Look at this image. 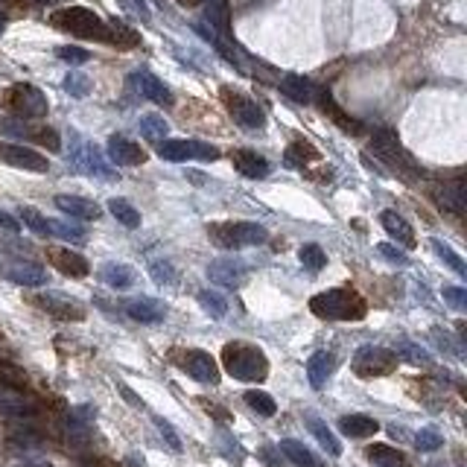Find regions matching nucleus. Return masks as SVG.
Listing matches in <instances>:
<instances>
[{"label":"nucleus","instance_id":"bb28decb","mask_svg":"<svg viewBox=\"0 0 467 467\" xmlns=\"http://www.w3.org/2000/svg\"><path fill=\"white\" fill-rule=\"evenodd\" d=\"M96 275L111 289H129L131 283H135V269H131L129 263H103Z\"/></svg>","mask_w":467,"mask_h":467},{"label":"nucleus","instance_id":"58836bf2","mask_svg":"<svg viewBox=\"0 0 467 467\" xmlns=\"http://www.w3.org/2000/svg\"><path fill=\"white\" fill-rule=\"evenodd\" d=\"M50 234L68 240V243H85L88 240V231L82 225H71V222H62V220H50Z\"/></svg>","mask_w":467,"mask_h":467},{"label":"nucleus","instance_id":"5701e85b","mask_svg":"<svg viewBox=\"0 0 467 467\" xmlns=\"http://www.w3.org/2000/svg\"><path fill=\"white\" fill-rule=\"evenodd\" d=\"M234 166H237V173H243L245 178H266L269 175V161H266L263 155L252 152V149H237V152L231 155Z\"/></svg>","mask_w":467,"mask_h":467},{"label":"nucleus","instance_id":"cd10ccee","mask_svg":"<svg viewBox=\"0 0 467 467\" xmlns=\"http://www.w3.org/2000/svg\"><path fill=\"white\" fill-rule=\"evenodd\" d=\"M339 429L347 438H371V436H377L380 424L374 418H368V415H345V418H339Z\"/></svg>","mask_w":467,"mask_h":467},{"label":"nucleus","instance_id":"f8f14e48","mask_svg":"<svg viewBox=\"0 0 467 467\" xmlns=\"http://www.w3.org/2000/svg\"><path fill=\"white\" fill-rule=\"evenodd\" d=\"M181 368H185L196 382H205V386H216L220 382V365L208 354V350H187L181 357Z\"/></svg>","mask_w":467,"mask_h":467},{"label":"nucleus","instance_id":"9d476101","mask_svg":"<svg viewBox=\"0 0 467 467\" xmlns=\"http://www.w3.org/2000/svg\"><path fill=\"white\" fill-rule=\"evenodd\" d=\"M222 99H225L231 117L240 126H245V129H263L266 114H263V108L254 103V99H248L240 91H231V88H222Z\"/></svg>","mask_w":467,"mask_h":467},{"label":"nucleus","instance_id":"0eeeda50","mask_svg":"<svg viewBox=\"0 0 467 467\" xmlns=\"http://www.w3.org/2000/svg\"><path fill=\"white\" fill-rule=\"evenodd\" d=\"M6 106L18 114V120H38V117L47 114V96L36 88V85H27V82H21V85H12L9 94H6Z\"/></svg>","mask_w":467,"mask_h":467},{"label":"nucleus","instance_id":"393cba45","mask_svg":"<svg viewBox=\"0 0 467 467\" xmlns=\"http://www.w3.org/2000/svg\"><path fill=\"white\" fill-rule=\"evenodd\" d=\"M336 368V357L330 354V350H315V354L307 359V377H310V386L312 389H322L327 377L333 374Z\"/></svg>","mask_w":467,"mask_h":467},{"label":"nucleus","instance_id":"2f4dec72","mask_svg":"<svg viewBox=\"0 0 467 467\" xmlns=\"http://www.w3.org/2000/svg\"><path fill=\"white\" fill-rule=\"evenodd\" d=\"M365 456H368V461L374 467H409L406 456L400 453V450L389 447V444H371L368 450H365Z\"/></svg>","mask_w":467,"mask_h":467},{"label":"nucleus","instance_id":"9b49d317","mask_svg":"<svg viewBox=\"0 0 467 467\" xmlns=\"http://www.w3.org/2000/svg\"><path fill=\"white\" fill-rule=\"evenodd\" d=\"M36 304H38L44 312L53 315V319H59V322H82V319H85V307H82L79 301H73L71 295H64V292L38 295Z\"/></svg>","mask_w":467,"mask_h":467},{"label":"nucleus","instance_id":"473e14b6","mask_svg":"<svg viewBox=\"0 0 467 467\" xmlns=\"http://www.w3.org/2000/svg\"><path fill=\"white\" fill-rule=\"evenodd\" d=\"M108 210H111V216L120 225H126V228H141V210L129 202V199H120V196H114V199H108Z\"/></svg>","mask_w":467,"mask_h":467},{"label":"nucleus","instance_id":"a19ab883","mask_svg":"<svg viewBox=\"0 0 467 467\" xmlns=\"http://www.w3.org/2000/svg\"><path fill=\"white\" fill-rule=\"evenodd\" d=\"M298 257H301V263L307 266L310 272H322V269H324V263H327L324 248H322V245H315V243H304L301 248H298Z\"/></svg>","mask_w":467,"mask_h":467},{"label":"nucleus","instance_id":"412c9836","mask_svg":"<svg viewBox=\"0 0 467 467\" xmlns=\"http://www.w3.org/2000/svg\"><path fill=\"white\" fill-rule=\"evenodd\" d=\"M278 88L280 94L292 99V103H315V85L307 79V76H298V73H287L280 82H278Z\"/></svg>","mask_w":467,"mask_h":467},{"label":"nucleus","instance_id":"052dcab7","mask_svg":"<svg viewBox=\"0 0 467 467\" xmlns=\"http://www.w3.org/2000/svg\"><path fill=\"white\" fill-rule=\"evenodd\" d=\"M12 3H18V0H0V6H12Z\"/></svg>","mask_w":467,"mask_h":467},{"label":"nucleus","instance_id":"dca6fc26","mask_svg":"<svg viewBox=\"0 0 467 467\" xmlns=\"http://www.w3.org/2000/svg\"><path fill=\"white\" fill-rule=\"evenodd\" d=\"M108 158L117 166H141V164H146V152L141 149V143L129 141L123 135H111L108 138Z\"/></svg>","mask_w":467,"mask_h":467},{"label":"nucleus","instance_id":"20e7f679","mask_svg":"<svg viewBox=\"0 0 467 467\" xmlns=\"http://www.w3.org/2000/svg\"><path fill=\"white\" fill-rule=\"evenodd\" d=\"M208 237L220 248H245L266 243V228L257 222H213L208 225Z\"/></svg>","mask_w":467,"mask_h":467},{"label":"nucleus","instance_id":"4c0bfd02","mask_svg":"<svg viewBox=\"0 0 467 467\" xmlns=\"http://www.w3.org/2000/svg\"><path fill=\"white\" fill-rule=\"evenodd\" d=\"M166 131H170V126H166V120L161 114H143L141 117V135L146 141H166Z\"/></svg>","mask_w":467,"mask_h":467},{"label":"nucleus","instance_id":"864d4df0","mask_svg":"<svg viewBox=\"0 0 467 467\" xmlns=\"http://www.w3.org/2000/svg\"><path fill=\"white\" fill-rule=\"evenodd\" d=\"M220 444H222V453L228 456V461H234V464H240V461L245 459V453H243V447H240L237 441H231V436H225V432H220Z\"/></svg>","mask_w":467,"mask_h":467},{"label":"nucleus","instance_id":"ddd939ff","mask_svg":"<svg viewBox=\"0 0 467 467\" xmlns=\"http://www.w3.org/2000/svg\"><path fill=\"white\" fill-rule=\"evenodd\" d=\"M0 161L9 166H18V170H29V173H47L50 164L44 155H38L36 149L21 146V143H3L0 146Z\"/></svg>","mask_w":467,"mask_h":467},{"label":"nucleus","instance_id":"e2e57ef3","mask_svg":"<svg viewBox=\"0 0 467 467\" xmlns=\"http://www.w3.org/2000/svg\"><path fill=\"white\" fill-rule=\"evenodd\" d=\"M38 3H59V0H38Z\"/></svg>","mask_w":467,"mask_h":467},{"label":"nucleus","instance_id":"6ab92c4d","mask_svg":"<svg viewBox=\"0 0 467 467\" xmlns=\"http://www.w3.org/2000/svg\"><path fill=\"white\" fill-rule=\"evenodd\" d=\"M50 263L56 266V272L68 275V278H85L91 272L88 260L76 252H71V248H53V252H50Z\"/></svg>","mask_w":467,"mask_h":467},{"label":"nucleus","instance_id":"f704fd0d","mask_svg":"<svg viewBox=\"0 0 467 467\" xmlns=\"http://www.w3.org/2000/svg\"><path fill=\"white\" fill-rule=\"evenodd\" d=\"M394 357L403 359L409 365H432V357L426 354V350L421 345H415L409 339H397V347H394Z\"/></svg>","mask_w":467,"mask_h":467},{"label":"nucleus","instance_id":"3c124183","mask_svg":"<svg viewBox=\"0 0 467 467\" xmlns=\"http://www.w3.org/2000/svg\"><path fill=\"white\" fill-rule=\"evenodd\" d=\"M377 254H380V257H386L391 266H409V257H406L403 252H400L397 245H391V243H380V245H377Z\"/></svg>","mask_w":467,"mask_h":467},{"label":"nucleus","instance_id":"6e6552de","mask_svg":"<svg viewBox=\"0 0 467 467\" xmlns=\"http://www.w3.org/2000/svg\"><path fill=\"white\" fill-rule=\"evenodd\" d=\"M158 155L164 161H216L220 149L202 141H161Z\"/></svg>","mask_w":467,"mask_h":467},{"label":"nucleus","instance_id":"f257e3e1","mask_svg":"<svg viewBox=\"0 0 467 467\" xmlns=\"http://www.w3.org/2000/svg\"><path fill=\"white\" fill-rule=\"evenodd\" d=\"M310 310L327 322H359L368 312V304L357 289H324L310 298Z\"/></svg>","mask_w":467,"mask_h":467},{"label":"nucleus","instance_id":"c85d7f7f","mask_svg":"<svg viewBox=\"0 0 467 467\" xmlns=\"http://www.w3.org/2000/svg\"><path fill=\"white\" fill-rule=\"evenodd\" d=\"M315 99H319V106H322V111H327L330 117H333V120H336L345 131H347V135H359V131H362V123H357V120H350V117L336 106V103H333V96H330V91H319V88H315Z\"/></svg>","mask_w":467,"mask_h":467},{"label":"nucleus","instance_id":"8fccbe9b","mask_svg":"<svg viewBox=\"0 0 467 467\" xmlns=\"http://www.w3.org/2000/svg\"><path fill=\"white\" fill-rule=\"evenodd\" d=\"M444 301L453 307L456 312H464L467 310V289H461V287H444Z\"/></svg>","mask_w":467,"mask_h":467},{"label":"nucleus","instance_id":"4be33fe9","mask_svg":"<svg viewBox=\"0 0 467 467\" xmlns=\"http://www.w3.org/2000/svg\"><path fill=\"white\" fill-rule=\"evenodd\" d=\"M380 225L386 228V234H389V237H391L397 245L415 248V231H412V225H409L400 213H394V210H382V213H380Z\"/></svg>","mask_w":467,"mask_h":467},{"label":"nucleus","instance_id":"1a4fd4ad","mask_svg":"<svg viewBox=\"0 0 467 467\" xmlns=\"http://www.w3.org/2000/svg\"><path fill=\"white\" fill-rule=\"evenodd\" d=\"M71 164L76 166L79 173H88V175H99V178H106L111 181L114 178V170L103 161V155H99V149L88 141H82L73 135V152H71Z\"/></svg>","mask_w":467,"mask_h":467},{"label":"nucleus","instance_id":"ea45409f","mask_svg":"<svg viewBox=\"0 0 467 467\" xmlns=\"http://www.w3.org/2000/svg\"><path fill=\"white\" fill-rule=\"evenodd\" d=\"M432 248H436V254H438V260H444V266H450L459 278H467V263L450 248L447 243H441V240H432Z\"/></svg>","mask_w":467,"mask_h":467},{"label":"nucleus","instance_id":"b1692460","mask_svg":"<svg viewBox=\"0 0 467 467\" xmlns=\"http://www.w3.org/2000/svg\"><path fill=\"white\" fill-rule=\"evenodd\" d=\"M0 415H6V418H29V415H36V406L21 391L0 386Z\"/></svg>","mask_w":467,"mask_h":467},{"label":"nucleus","instance_id":"6e6d98bb","mask_svg":"<svg viewBox=\"0 0 467 467\" xmlns=\"http://www.w3.org/2000/svg\"><path fill=\"white\" fill-rule=\"evenodd\" d=\"M0 228H6V231H21V225H18V220H15V216H9V213H3L0 210Z\"/></svg>","mask_w":467,"mask_h":467},{"label":"nucleus","instance_id":"f3484780","mask_svg":"<svg viewBox=\"0 0 467 467\" xmlns=\"http://www.w3.org/2000/svg\"><path fill=\"white\" fill-rule=\"evenodd\" d=\"M0 275L12 283H21V287H44L47 283V272L41 269L38 263H3L0 266Z\"/></svg>","mask_w":467,"mask_h":467},{"label":"nucleus","instance_id":"c03bdc74","mask_svg":"<svg viewBox=\"0 0 467 467\" xmlns=\"http://www.w3.org/2000/svg\"><path fill=\"white\" fill-rule=\"evenodd\" d=\"M315 158H319V152H315L310 143H292L287 149V158H283V161H287V166H295V170H298V166H304V164H310Z\"/></svg>","mask_w":467,"mask_h":467},{"label":"nucleus","instance_id":"423d86ee","mask_svg":"<svg viewBox=\"0 0 467 467\" xmlns=\"http://www.w3.org/2000/svg\"><path fill=\"white\" fill-rule=\"evenodd\" d=\"M397 368V357L394 350L389 347H380V345H365L354 354V371L365 380H374V377H386Z\"/></svg>","mask_w":467,"mask_h":467},{"label":"nucleus","instance_id":"79ce46f5","mask_svg":"<svg viewBox=\"0 0 467 467\" xmlns=\"http://www.w3.org/2000/svg\"><path fill=\"white\" fill-rule=\"evenodd\" d=\"M245 403L252 406L260 418H272V415L278 412V403L275 400L266 394V391H257V389H252V391H245Z\"/></svg>","mask_w":467,"mask_h":467},{"label":"nucleus","instance_id":"4d7b16f0","mask_svg":"<svg viewBox=\"0 0 467 467\" xmlns=\"http://www.w3.org/2000/svg\"><path fill=\"white\" fill-rule=\"evenodd\" d=\"M120 394H123V397L129 400V403H131V406H138V409H143V400H141V397H138L135 391H131L129 386H120Z\"/></svg>","mask_w":467,"mask_h":467},{"label":"nucleus","instance_id":"39448f33","mask_svg":"<svg viewBox=\"0 0 467 467\" xmlns=\"http://www.w3.org/2000/svg\"><path fill=\"white\" fill-rule=\"evenodd\" d=\"M371 152L382 161V164H389L394 173H400V175H406L409 181L418 175V166H415V161L409 158V152L403 146H400V141H397V135L391 129H380V131H374L371 135Z\"/></svg>","mask_w":467,"mask_h":467},{"label":"nucleus","instance_id":"de8ad7c7","mask_svg":"<svg viewBox=\"0 0 467 467\" xmlns=\"http://www.w3.org/2000/svg\"><path fill=\"white\" fill-rule=\"evenodd\" d=\"M64 91H68L71 96H76V99L88 96V94H91V79H88L85 73H76V71H71L68 76H64Z\"/></svg>","mask_w":467,"mask_h":467},{"label":"nucleus","instance_id":"f03ea898","mask_svg":"<svg viewBox=\"0 0 467 467\" xmlns=\"http://www.w3.org/2000/svg\"><path fill=\"white\" fill-rule=\"evenodd\" d=\"M222 365L240 382H263L269 377V359H266V354L260 347L245 345V342H228L222 350Z\"/></svg>","mask_w":467,"mask_h":467},{"label":"nucleus","instance_id":"bf43d9fd","mask_svg":"<svg viewBox=\"0 0 467 467\" xmlns=\"http://www.w3.org/2000/svg\"><path fill=\"white\" fill-rule=\"evenodd\" d=\"M131 459V464H135V467H143V459L141 456H129Z\"/></svg>","mask_w":467,"mask_h":467},{"label":"nucleus","instance_id":"e433bc0d","mask_svg":"<svg viewBox=\"0 0 467 467\" xmlns=\"http://www.w3.org/2000/svg\"><path fill=\"white\" fill-rule=\"evenodd\" d=\"M108 32H111V44L114 47H123V50H131V47H138L141 44V36L131 27H126L123 21H108Z\"/></svg>","mask_w":467,"mask_h":467},{"label":"nucleus","instance_id":"7c9ffc66","mask_svg":"<svg viewBox=\"0 0 467 467\" xmlns=\"http://www.w3.org/2000/svg\"><path fill=\"white\" fill-rule=\"evenodd\" d=\"M304 424H307V429L315 436V441H319L330 456H342V444H339V438L330 432V426L322 421V418H315V415H304Z\"/></svg>","mask_w":467,"mask_h":467},{"label":"nucleus","instance_id":"09e8293b","mask_svg":"<svg viewBox=\"0 0 467 467\" xmlns=\"http://www.w3.org/2000/svg\"><path fill=\"white\" fill-rule=\"evenodd\" d=\"M152 421H155V426H158V432H161V438H164L166 444H170L173 453H181V438H178V432L173 429V424H170V421H164L161 415H155Z\"/></svg>","mask_w":467,"mask_h":467},{"label":"nucleus","instance_id":"37998d69","mask_svg":"<svg viewBox=\"0 0 467 467\" xmlns=\"http://www.w3.org/2000/svg\"><path fill=\"white\" fill-rule=\"evenodd\" d=\"M149 272H152V280L158 283V287H175L178 283V272H175V266L170 260H155L152 266H149Z\"/></svg>","mask_w":467,"mask_h":467},{"label":"nucleus","instance_id":"603ef678","mask_svg":"<svg viewBox=\"0 0 467 467\" xmlns=\"http://www.w3.org/2000/svg\"><path fill=\"white\" fill-rule=\"evenodd\" d=\"M56 56L62 62H68V64H85L91 59V53H88V50H82V47H59Z\"/></svg>","mask_w":467,"mask_h":467},{"label":"nucleus","instance_id":"7ed1b4c3","mask_svg":"<svg viewBox=\"0 0 467 467\" xmlns=\"http://www.w3.org/2000/svg\"><path fill=\"white\" fill-rule=\"evenodd\" d=\"M50 21H53L59 29L71 32V36L111 44L108 21H103L96 12H91V9H85V6H68V9H59V12H53V18H50Z\"/></svg>","mask_w":467,"mask_h":467},{"label":"nucleus","instance_id":"72a5a7b5","mask_svg":"<svg viewBox=\"0 0 467 467\" xmlns=\"http://www.w3.org/2000/svg\"><path fill=\"white\" fill-rule=\"evenodd\" d=\"M436 199H438V205H441L444 210H450V213H461V210H464V185H461V181L444 185V187L436 193Z\"/></svg>","mask_w":467,"mask_h":467},{"label":"nucleus","instance_id":"49530a36","mask_svg":"<svg viewBox=\"0 0 467 467\" xmlns=\"http://www.w3.org/2000/svg\"><path fill=\"white\" fill-rule=\"evenodd\" d=\"M21 220H24V225L32 234H38V237H50V220L41 216L36 208H21Z\"/></svg>","mask_w":467,"mask_h":467},{"label":"nucleus","instance_id":"aec40b11","mask_svg":"<svg viewBox=\"0 0 467 467\" xmlns=\"http://www.w3.org/2000/svg\"><path fill=\"white\" fill-rule=\"evenodd\" d=\"M205 21L210 24V32L220 36L222 41L231 38V12H228V0H205Z\"/></svg>","mask_w":467,"mask_h":467},{"label":"nucleus","instance_id":"5fc2aeb1","mask_svg":"<svg viewBox=\"0 0 467 467\" xmlns=\"http://www.w3.org/2000/svg\"><path fill=\"white\" fill-rule=\"evenodd\" d=\"M120 6H123L126 12L135 15V18L149 21V6H146V0H120Z\"/></svg>","mask_w":467,"mask_h":467},{"label":"nucleus","instance_id":"c9c22d12","mask_svg":"<svg viewBox=\"0 0 467 467\" xmlns=\"http://www.w3.org/2000/svg\"><path fill=\"white\" fill-rule=\"evenodd\" d=\"M199 304L210 315V319H225L228 315V298L216 289H202L199 292Z\"/></svg>","mask_w":467,"mask_h":467},{"label":"nucleus","instance_id":"2eb2a0df","mask_svg":"<svg viewBox=\"0 0 467 467\" xmlns=\"http://www.w3.org/2000/svg\"><path fill=\"white\" fill-rule=\"evenodd\" d=\"M129 85L135 88L141 96H146L149 103H155V106H173V91L166 88L158 76L149 73V71L131 73V76H129Z\"/></svg>","mask_w":467,"mask_h":467},{"label":"nucleus","instance_id":"a211bd4d","mask_svg":"<svg viewBox=\"0 0 467 467\" xmlns=\"http://www.w3.org/2000/svg\"><path fill=\"white\" fill-rule=\"evenodd\" d=\"M56 208H59L62 213H68L71 220H82V222L99 220V205L91 202V199H82V196L62 193V196H56Z\"/></svg>","mask_w":467,"mask_h":467},{"label":"nucleus","instance_id":"13d9d810","mask_svg":"<svg viewBox=\"0 0 467 467\" xmlns=\"http://www.w3.org/2000/svg\"><path fill=\"white\" fill-rule=\"evenodd\" d=\"M18 467H50V464H44V461H27V464H18Z\"/></svg>","mask_w":467,"mask_h":467},{"label":"nucleus","instance_id":"680f3d73","mask_svg":"<svg viewBox=\"0 0 467 467\" xmlns=\"http://www.w3.org/2000/svg\"><path fill=\"white\" fill-rule=\"evenodd\" d=\"M3 29H6V21H3V18H0V32H3Z\"/></svg>","mask_w":467,"mask_h":467},{"label":"nucleus","instance_id":"a878e982","mask_svg":"<svg viewBox=\"0 0 467 467\" xmlns=\"http://www.w3.org/2000/svg\"><path fill=\"white\" fill-rule=\"evenodd\" d=\"M126 312H129V319H135L141 324H158L164 322L166 307L161 301H152V298H138V301L126 304Z\"/></svg>","mask_w":467,"mask_h":467},{"label":"nucleus","instance_id":"4468645a","mask_svg":"<svg viewBox=\"0 0 467 467\" xmlns=\"http://www.w3.org/2000/svg\"><path fill=\"white\" fill-rule=\"evenodd\" d=\"M245 263H240L237 257H220V260H210L208 263V278L216 283V287H225V289H234L240 287L245 280Z\"/></svg>","mask_w":467,"mask_h":467},{"label":"nucleus","instance_id":"c756f323","mask_svg":"<svg viewBox=\"0 0 467 467\" xmlns=\"http://www.w3.org/2000/svg\"><path fill=\"white\" fill-rule=\"evenodd\" d=\"M280 450H283V456H287L295 467H324V464L319 461V456H315L310 447H304L301 441H295V438H283V441H280Z\"/></svg>","mask_w":467,"mask_h":467},{"label":"nucleus","instance_id":"a18cd8bd","mask_svg":"<svg viewBox=\"0 0 467 467\" xmlns=\"http://www.w3.org/2000/svg\"><path fill=\"white\" fill-rule=\"evenodd\" d=\"M441 444H444V436L436 426H424L418 436H415V447H418L421 453H436V450H441Z\"/></svg>","mask_w":467,"mask_h":467}]
</instances>
